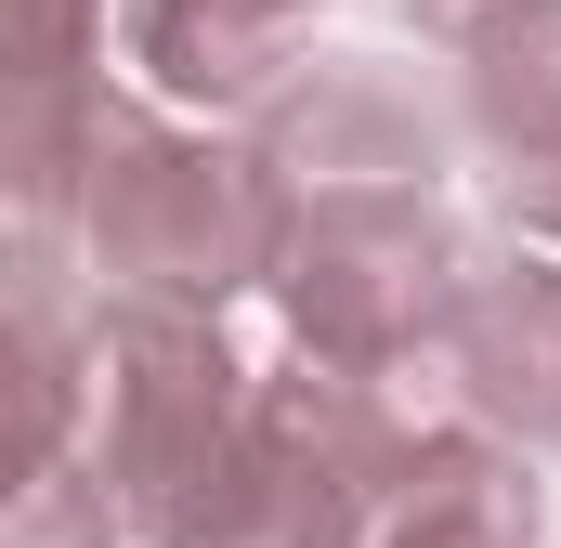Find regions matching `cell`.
I'll return each mask as SVG.
<instances>
[{
    "mask_svg": "<svg viewBox=\"0 0 561 548\" xmlns=\"http://www.w3.org/2000/svg\"><path fill=\"white\" fill-rule=\"evenodd\" d=\"M275 170L262 144L170 132L157 105L118 118L92 196H79V287L92 313H170V327H222L236 287H275Z\"/></svg>",
    "mask_w": 561,
    "mask_h": 548,
    "instance_id": "obj_1",
    "label": "cell"
},
{
    "mask_svg": "<svg viewBox=\"0 0 561 548\" xmlns=\"http://www.w3.org/2000/svg\"><path fill=\"white\" fill-rule=\"evenodd\" d=\"M275 300L287 353L313 366H353V379H392L444 353V313L470 287V236L444 209V183H275Z\"/></svg>",
    "mask_w": 561,
    "mask_h": 548,
    "instance_id": "obj_2",
    "label": "cell"
},
{
    "mask_svg": "<svg viewBox=\"0 0 561 548\" xmlns=\"http://www.w3.org/2000/svg\"><path fill=\"white\" fill-rule=\"evenodd\" d=\"M262 366H236L222 327H170V313H105V418H92V483L118 496L131 548H196L222 510L236 457H249Z\"/></svg>",
    "mask_w": 561,
    "mask_h": 548,
    "instance_id": "obj_3",
    "label": "cell"
},
{
    "mask_svg": "<svg viewBox=\"0 0 561 548\" xmlns=\"http://www.w3.org/2000/svg\"><path fill=\"white\" fill-rule=\"evenodd\" d=\"M405 457H419V431L379 406V379L287 353V366H262L249 457H236L222 510L196 523V548H379Z\"/></svg>",
    "mask_w": 561,
    "mask_h": 548,
    "instance_id": "obj_4",
    "label": "cell"
},
{
    "mask_svg": "<svg viewBox=\"0 0 561 548\" xmlns=\"http://www.w3.org/2000/svg\"><path fill=\"white\" fill-rule=\"evenodd\" d=\"M444 392L457 431H496L510 457H561V262L549 249H470V287L444 313Z\"/></svg>",
    "mask_w": 561,
    "mask_h": 548,
    "instance_id": "obj_5",
    "label": "cell"
},
{
    "mask_svg": "<svg viewBox=\"0 0 561 548\" xmlns=\"http://www.w3.org/2000/svg\"><path fill=\"white\" fill-rule=\"evenodd\" d=\"M249 144L275 183H431L444 118L392 66H300L275 105H249Z\"/></svg>",
    "mask_w": 561,
    "mask_h": 548,
    "instance_id": "obj_6",
    "label": "cell"
},
{
    "mask_svg": "<svg viewBox=\"0 0 561 548\" xmlns=\"http://www.w3.org/2000/svg\"><path fill=\"white\" fill-rule=\"evenodd\" d=\"M327 0H131V66L183 105H275Z\"/></svg>",
    "mask_w": 561,
    "mask_h": 548,
    "instance_id": "obj_7",
    "label": "cell"
},
{
    "mask_svg": "<svg viewBox=\"0 0 561 548\" xmlns=\"http://www.w3.org/2000/svg\"><path fill=\"white\" fill-rule=\"evenodd\" d=\"M379 548H536V470L496 431H419Z\"/></svg>",
    "mask_w": 561,
    "mask_h": 548,
    "instance_id": "obj_8",
    "label": "cell"
},
{
    "mask_svg": "<svg viewBox=\"0 0 561 548\" xmlns=\"http://www.w3.org/2000/svg\"><path fill=\"white\" fill-rule=\"evenodd\" d=\"M457 132L483 144V170L561 144V0H510V13L457 53Z\"/></svg>",
    "mask_w": 561,
    "mask_h": 548,
    "instance_id": "obj_9",
    "label": "cell"
},
{
    "mask_svg": "<svg viewBox=\"0 0 561 548\" xmlns=\"http://www.w3.org/2000/svg\"><path fill=\"white\" fill-rule=\"evenodd\" d=\"M105 39V0H13V92H79Z\"/></svg>",
    "mask_w": 561,
    "mask_h": 548,
    "instance_id": "obj_10",
    "label": "cell"
},
{
    "mask_svg": "<svg viewBox=\"0 0 561 548\" xmlns=\"http://www.w3.org/2000/svg\"><path fill=\"white\" fill-rule=\"evenodd\" d=\"M483 183H496V222H510L523 249H561V144L549 157H496Z\"/></svg>",
    "mask_w": 561,
    "mask_h": 548,
    "instance_id": "obj_11",
    "label": "cell"
},
{
    "mask_svg": "<svg viewBox=\"0 0 561 548\" xmlns=\"http://www.w3.org/2000/svg\"><path fill=\"white\" fill-rule=\"evenodd\" d=\"M392 13H405V26H431V39H457V53H470V39H483V26H496L510 0H392Z\"/></svg>",
    "mask_w": 561,
    "mask_h": 548,
    "instance_id": "obj_12",
    "label": "cell"
}]
</instances>
